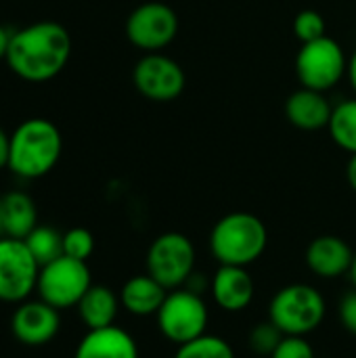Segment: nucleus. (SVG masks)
I'll use <instances>...</instances> for the list:
<instances>
[{
	"label": "nucleus",
	"instance_id": "f257e3e1",
	"mask_svg": "<svg viewBox=\"0 0 356 358\" xmlns=\"http://www.w3.org/2000/svg\"><path fill=\"white\" fill-rule=\"evenodd\" d=\"M69 55V31L57 21H38L10 34L6 63L27 82H46L63 71Z\"/></svg>",
	"mask_w": 356,
	"mask_h": 358
},
{
	"label": "nucleus",
	"instance_id": "f03ea898",
	"mask_svg": "<svg viewBox=\"0 0 356 358\" xmlns=\"http://www.w3.org/2000/svg\"><path fill=\"white\" fill-rule=\"evenodd\" d=\"M266 248V224L252 212H231L210 233V254L218 264L248 268L264 256Z\"/></svg>",
	"mask_w": 356,
	"mask_h": 358
},
{
	"label": "nucleus",
	"instance_id": "7ed1b4c3",
	"mask_svg": "<svg viewBox=\"0 0 356 358\" xmlns=\"http://www.w3.org/2000/svg\"><path fill=\"white\" fill-rule=\"evenodd\" d=\"M61 151L63 138L59 128L44 117H31L10 134L8 168L21 178H40L57 166Z\"/></svg>",
	"mask_w": 356,
	"mask_h": 358
},
{
	"label": "nucleus",
	"instance_id": "20e7f679",
	"mask_svg": "<svg viewBox=\"0 0 356 358\" xmlns=\"http://www.w3.org/2000/svg\"><path fill=\"white\" fill-rule=\"evenodd\" d=\"M327 317L323 294L311 283H290L277 289L269 302L266 319L285 336H311Z\"/></svg>",
	"mask_w": 356,
	"mask_h": 358
},
{
	"label": "nucleus",
	"instance_id": "39448f33",
	"mask_svg": "<svg viewBox=\"0 0 356 358\" xmlns=\"http://www.w3.org/2000/svg\"><path fill=\"white\" fill-rule=\"evenodd\" d=\"M155 323L164 340L174 346H183L208 334L210 308L201 294L178 287L168 292L162 308L155 315Z\"/></svg>",
	"mask_w": 356,
	"mask_h": 358
},
{
	"label": "nucleus",
	"instance_id": "423d86ee",
	"mask_svg": "<svg viewBox=\"0 0 356 358\" xmlns=\"http://www.w3.org/2000/svg\"><path fill=\"white\" fill-rule=\"evenodd\" d=\"M195 262L197 252L193 241L178 231H168L155 237L145 256L147 273L157 279L168 292L187 285V281L195 273Z\"/></svg>",
	"mask_w": 356,
	"mask_h": 358
},
{
	"label": "nucleus",
	"instance_id": "0eeeda50",
	"mask_svg": "<svg viewBox=\"0 0 356 358\" xmlns=\"http://www.w3.org/2000/svg\"><path fill=\"white\" fill-rule=\"evenodd\" d=\"M92 287V275L86 262L61 256L40 268L36 292L40 300L57 310L73 308Z\"/></svg>",
	"mask_w": 356,
	"mask_h": 358
},
{
	"label": "nucleus",
	"instance_id": "6e6552de",
	"mask_svg": "<svg viewBox=\"0 0 356 358\" xmlns=\"http://www.w3.org/2000/svg\"><path fill=\"white\" fill-rule=\"evenodd\" d=\"M346 71H348L346 55L342 46L329 36L302 44L296 57V73L304 88L325 92L334 88L344 78Z\"/></svg>",
	"mask_w": 356,
	"mask_h": 358
},
{
	"label": "nucleus",
	"instance_id": "1a4fd4ad",
	"mask_svg": "<svg viewBox=\"0 0 356 358\" xmlns=\"http://www.w3.org/2000/svg\"><path fill=\"white\" fill-rule=\"evenodd\" d=\"M40 264L23 239L0 237V302L21 304L38 285Z\"/></svg>",
	"mask_w": 356,
	"mask_h": 358
},
{
	"label": "nucleus",
	"instance_id": "9d476101",
	"mask_svg": "<svg viewBox=\"0 0 356 358\" xmlns=\"http://www.w3.org/2000/svg\"><path fill=\"white\" fill-rule=\"evenodd\" d=\"M178 34V17L164 2H145L136 6L126 21L128 40L147 52H157L168 46Z\"/></svg>",
	"mask_w": 356,
	"mask_h": 358
},
{
	"label": "nucleus",
	"instance_id": "9b49d317",
	"mask_svg": "<svg viewBox=\"0 0 356 358\" xmlns=\"http://www.w3.org/2000/svg\"><path fill=\"white\" fill-rule=\"evenodd\" d=\"M132 80H134L136 90L145 99L157 101V103L174 101L176 96H180V92L185 90V84H187L183 67L174 59H170L162 52L145 55L134 65Z\"/></svg>",
	"mask_w": 356,
	"mask_h": 358
},
{
	"label": "nucleus",
	"instance_id": "f8f14e48",
	"mask_svg": "<svg viewBox=\"0 0 356 358\" xmlns=\"http://www.w3.org/2000/svg\"><path fill=\"white\" fill-rule=\"evenodd\" d=\"M61 329L59 310L44 300H25L10 317V331L17 342L29 348L46 346Z\"/></svg>",
	"mask_w": 356,
	"mask_h": 358
},
{
	"label": "nucleus",
	"instance_id": "ddd939ff",
	"mask_svg": "<svg viewBox=\"0 0 356 358\" xmlns=\"http://www.w3.org/2000/svg\"><path fill=\"white\" fill-rule=\"evenodd\" d=\"M210 296L222 313L237 315L254 302L256 281L245 266L218 264L210 277Z\"/></svg>",
	"mask_w": 356,
	"mask_h": 358
},
{
	"label": "nucleus",
	"instance_id": "4468645a",
	"mask_svg": "<svg viewBox=\"0 0 356 358\" xmlns=\"http://www.w3.org/2000/svg\"><path fill=\"white\" fill-rule=\"evenodd\" d=\"M355 250L348 241H344L338 235H319L315 237L304 254L308 271L325 281H334L340 277H348V271L353 266Z\"/></svg>",
	"mask_w": 356,
	"mask_h": 358
},
{
	"label": "nucleus",
	"instance_id": "2eb2a0df",
	"mask_svg": "<svg viewBox=\"0 0 356 358\" xmlns=\"http://www.w3.org/2000/svg\"><path fill=\"white\" fill-rule=\"evenodd\" d=\"M73 358H141L136 340L122 327L88 329L80 340Z\"/></svg>",
	"mask_w": 356,
	"mask_h": 358
},
{
	"label": "nucleus",
	"instance_id": "dca6fc26",
	"mask_svg": "<svg viewBox=\"0 0 356 358\" xmlns=\"http://www.w3.org/2000/svg\"><path fill=\"white\" fill-rule=\"evenodd\" d=\"M332 113H334V107L329 105L325 94L321 90H313L304 86L296 90L294 94H290L285 103V115L290 124L308 132L327 128Z\"/></svg>",
	"mask_w": 356,
	"mask_h": 358
},
{
	"label": "nucleus",
	"instance_id": "f3484780",
	"mask_svg": "<svg viewBox=\"0 0 356 358\" xmlns=\"http://www.w3.org/2000/svg\"><path fill=\"white\" fill-rule=\"evenodd\" d=\"M166 296H168V289L157 279H153L149 273L130 277L120 289L122 308L128 315L138 317V319L155 317L157 310L162 308Z\"/></svg>",
	"mask_w": 356,
	"mask_h": 358
},
{
	"label": "nucleus",
	"instance_id": "a211bd4d",
	"mask_svg": "<svg viewBox=\"0 0 356 358\" xmlns=\"http://www.w3.org/2000/svg\"><path fill=\"white\" fill-rule=\"evenodd\" d=\"M76 308L86 329H103L115 325L122 302H120V294H115L111 287L92 285Z\"/></svg>",
	"mask_w": 356,
	"mask_h": 358
},
{
	"label": "nucleus",
	"instance_id": "6ab92c4d",
	"mask_svg": "<svg viewBox=\"0 0 356 358\" xmlns=\"http://www.w3.org/2000/svg\"><path fill=\"white\" fill-rule=\"evenodd\" d=\"M2 229L4 237L25 239L38 227V212L31 197L23 191H10L2 199Z\"/></svg>",
	"mask_w": 356,
	"mask_h": 358
},
{
	"label": "nucleus",
	"instance_id": "aec40b11",
	"mask_svg": "<svg viewBox=\"0 0 356 358\" xmlns=\"http://www.w3.org/2000/svg\"><path fill=\"white\" fill-rule=\"evenodd\" d=\"M327 128L338 147H342L350 155H356V99L334 107Z\"/></svg>",
	"mask_w": 356,
	"mask_h": 358
},
{
	"label": "nucleus",
	"instance_id": "412c9836",
	"mask_svg": "<svg viewBox=\"0 0 356 358\" xmlns=\"http://www.w3.org/2000/svg\"><path fill=\"white\" fill-rule=\"evenodd\" d=\"M23 241L40 268L63 256V235L52 227H36Z\"/></svg>",
	"mask_w": 356,
	"mask_h": 358
},
{
	"label": "nucleus",
	"instance_id": "4be33fe9",
	"mask_svg": "<svg viewBox=\"0 0 356 358\" xmlns=\"http://www.w3.org/2000/svg\"><path fill=\"white\" fill-rule=\"evenodd\" d=\"M174 358H237V355L225 338L204 334L183 346H176Z\"/></svg>",
	"mask_w": 356,
	"mask_h": 358
},
{
	"label": "nucleus",
	"instance_id": "5701e85b",
	"mask_svg": "<svg viewBox=\"0 0 356 358\" xmlns=\"http://www.w3.org/2000/svg\"><path fill=\"white\" fill-rule=\"evenodd\" d=\"M283 331L273 323V321H260L256 323L250 334H248V346L252 352H256L258 357H271L275 352V348L279 346V342L283 340Z\"/></svg>",
	"mask_w": 356,
	"mask_h": 358
},
{
	"label": "nucleus",
	"instance_id": "b1692460",
	"mask_svg": "<svg viewBox=\"0 0 356 358\" xmlns=\"http://www.w3.org/2000/svg\"><path fill=\"white\" fill-rule=\"evenodd\" d=\"M94 252V237L88 229L76 227L63 233V256L86 262Z\"/></svg>",
	"mask_w": 356,
	"mask_h": 358
},
{
	"label": "nucleus",
	"instance_id": "393cba45",
	"mask_svg": "<svg viewBox=\"0 0 356 358\" xmlns=\"http://www.w3.org/2000/svg\"><path fill=\"white\" fill-rule=\"evenodd\" d=\"M294 34L302 44L323 38L325 36V19H323V15L317 13V10H311V8L298 13V17L294 21Z\"/></svg>",
	"mask_w": 356,
	"mask_h": 358
},
{
	"label": "nucleus",
	"instance_id": "a878e982",
	"mask_svg": "<svg viewBox=\"0 0 356 358\" xmlns=\"http://www.w3.org/2000/svg\"><path fill=\"white\" fill-rule=\"evenodd\" d=\"M269 358H315V348L306 336H283Z\"/></svg>",
	"mask_w": 356,
	"mask_h": 358
},
{
	"label": "nucleus",
	"instance_id": "bb28decb",
	"mask_svg": "<svg viewBox=\"0 0 356 358\" xmlns=\"http://www.w3.org/2000/svg\"><path fill=\"white\" fill-rule=\"evenodd\" d=\"M338 315H340L342 327H344L348 334L356 336V289H350V292L340 300Z\"/></svg>",
	"mask_w": 356,
	"mask_h": 358
},
{
	"label": "nucleus",
	"instance_id": "cd10ccee",
	"mask_svg": "<svg viewBox=\"0 0 356 358\" xmlns=\"http://www.w3.org/2000/svg\"><path fill=\"white\" fill-rule=\"evenodd\" d=\"M8 155H10V136L0 128V168H8Z\"/></svg>",
	"mask_w": 356,
	"mask_h": 358
},
{
	"label": "nucleus",
	"instance_id": "c85d7f7f",
	"mask_svg": "<svg viewBox=\"0 0 356 358\" xmlns=\"http://www.w3.org/2000/svg\"><path fill=\"white\" fill-rule=\"evenodd\" d=\"M8 44H10V31L0 25V59H6Z\"/></svg>",
	"mask_w": 356,
	"mask_h": 358
},
{
	"label": "nucleus",
	"instance_id": "c756f323",
	"mask_svg": "<svg viewBox=\"0 0 356 358\" xmlns=\"http://www.w3.org/2000/svg\"><path fill=\"white\" fill-rule=\"evenodd\" d=\"M346 178H348V185L353 187V191L356 193V155H353V157H350V162H348Z\"/></svg>",
	"mask_w": 356,
	"mask_h": 358
},
{
	"label": "nucleus",
	"instance_id": "7c9ffc66",
	"mask_svg": "<svg viewBox=\"0 0 356 358\" xmlns=\"http://www.w3.org/2000/svg\"><path fill=\"white\" fill-rule=\"evenodd\" d=\"M348 80H350V86H353V90L356 92V50L355 55L350 57V61H348Z\"/></svg>",
	"mask_w": 356,
	"mask_h": 358
},
{
	"label": "nucleus",
	"instance_id": "2f4dec72",
	"mask_svg": "<svg viewBox=\"0 0 356 358\" xmlns=\"http://www.w3.org/2000/svg\"><path fill=\"white\" fill-rule=\"evenodd\" d=\"M348 279H350L353 289H356V252H355V258H353V266H350V271H348Z\"/></svg>",
	"mask_w": 356,
	"mask_h": 358
},
{
	"label": "nucleus",
	"instance_id": "473e14b6",
	"mask_svg": "<svg viewBox=\"0 0 356 358\" xmlns=\"http://www.w3.org/2000/svg\"><path fill=\"white\" fill-rule=\"evenodd\" d=\"M0 237H4V229H2V203H0Z\"/></svg>",
	"mask_w": 356,
	"mask_h": 358
}]
</instances>
